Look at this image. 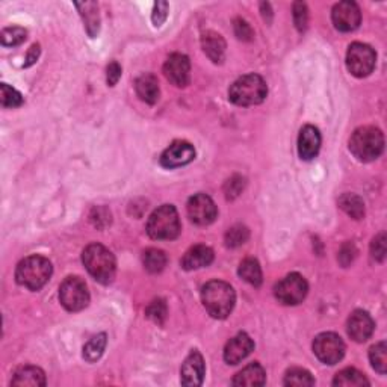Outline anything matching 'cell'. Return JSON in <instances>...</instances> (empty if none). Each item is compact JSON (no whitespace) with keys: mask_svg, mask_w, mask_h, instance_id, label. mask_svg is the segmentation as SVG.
<instances>
[{"mask_svg":"<svg viewBox=\"0 0 387 387\" xmlns=\"http://www.w3.org/2000/svg\"><path fill=\"white\" fill-rule=\"evenodd\" d=\"M201 301L208 313L217 320H224V318L232 313L236 302V294L234 289L221 280H214L203 286L201 289Z\"/></svg>","mask_w":387,"mask_h":387,"instance_id":"6da1fadb","label":"cell"},{"mask_svg":"<svg viewBox=\"0 0 387 387\" xmlns=\"http://www.w3.org/2000/svg\"><path fill=\"white\" fill-rule=\"evenodd\" d=\"M82 262L87 271L98 283L109 285L117 271V261L108 248L100 244H91L82 253Z\"/></svg>","mask_w":387,"mask_h":387,"instance_id":"7a4b0ae2","label":"cell"},{"mask_svg":"<svg viewBox=\"0 0 387 387\" xmlns=\"http://www.w3.org/2000/svg\"><path fill=\"white\" fill-rule=\"evenodd\" d=\"M350 150L360 162H373L384 150V136L380 129L363 126L355 131L350 140Z\"/></svg>","mask_w":387,"mask_h":387,"instance_id":"3957f363","label":"cell"},{"mask_svg":"<svg viewBox=\"0 0 387 387\" xmlns=\"http://www.w3.org/2000/svg\"><path fill=\"white\" fill-rule=\"evenodd\" d=\"M53 268L49 259L43 256H29L19 263L15 278L19 285L27 287L29 291H40L50 280Z\"/></svg>","mask_w":387,"mask_h":387,"instance_id":"277c9868","label":"cell"},{"mask_svg":"<svg viewBox=\"0 0 387 387\" xmlns=\"http://www.w3.org/2000/svg\"><path fill=\"white\" fill-rule=\"evenodd\" d=\"M268 96V87L259 74H245L229 89L230 102L238 106L261 104Z\"/></svg>","mask_w":387,"mask_h":387,"instance_id":"5b68a950","label":"cell"},{"mask_svg":"<svg viewBox=\"0 0 387 387\" xmlns=\"http://www.w3.org/2000/svg\"><path fill=\"white\" fill-rule=\"evenodd\" d=\"M147 233L151 239L171 241L180 233V219L173 204H164L150 215L147 223Z\"/></svg>","mask_w":387,"mask_h":387,"instance_id":"8992f818","label":"cell"},{"mask_svg":"<svg viewBox=\"0 0 387 387\" xmlns=\"http://www.w3.org/2000/svg\"><path fill=\"white\" fill-rule=\"evenodd\" d=\"M59 300L68 312H80L89 305V292L85 280L74 276L67 277L59 287Z\"/></svg>","mask_w":387,"mask_h":387,"instance_id":"52a82bcc","label":"cell"},{"mask_svg":"<svg viewBox=\"0 0 387 387\" xmlns=\"http://www.w3.org/2000/svg\"><path fill=\"white\" fill-rule=\"evenodd\" d=\"M377 53L368 44L353 43L346 52V67L355 78H366L374 71Z\"/></svg>","mask_w":387,"mask_h":387,"instance_id":"ba28073f","label":"cell"},{"mask_svg":"<svg viewBox=\"0 0 387 387\" xmlns=\"http://www.w3.org/2000/svg\"><path fill=\"white\" fill-rule=\"evenodd\" d=\"M309 292V285L306 278L292 272L276 285L274 295L276 298L285 306H297L306 298Z\"/></svg>","mask_w":387,"mask_h":387,"instance_id":"9c48e42d","label":"cell"},{"mask_svg":"<svg viewBox=\"0 0 387 387\" xmlns=\"http://www.w3.org/2000/svg\"><path fill=\"white\" fill-rule=\"evenodd\" d=\"M313 353L325 365H336L345 355V344L336 333H321L313 340Z\"/></svg>","mask_w":387,"mask_h":387,"instance_id":"30bf717a","label":"cell"},{"mask_svg":"<svg viewBox=\"0 0 387 387\" xmlns=\"http://www.w3.org/2000/svg\"><path fill=\"white\" fill-rule=\"evenodd\" d=\"M188 217L197 225H209L217 219L218 209L214 200L206 194H195L188 201Z\"/></svg>","mask_w":387,"mask_h":387,"instance_id":"8fae6325","label":"cell"},{"mask_svg":"<svg viewBox=\"0 0 387 387\" xmlns=\"http://www.w3.org/2000/svg\"><path fill=\"white\" fill-rule=\"evenodd\" d=\"M331 19L333 25L340 32H353V30L359 27L362 21L360 8L355 2H351V0L339 2L333 6Z\"/></svg>","mask_w":387,"mask_h":387,"instance_id":"7c38bea8","label":"cell"},{"mask_svg":"<svg viewBox=\"0 0 387 387\" xmlns=\"http://www.w3.org/2000/svg\"><path fill=\"white\" fill-rule=\"evenodd\" d=\"M195 159V148L188 141H174L161 156V165L166 170L179 168L191 164Z\"/></svg>","mask_w":387,"mask_h":387,"instance_id":"4fadbf2b","label":"cell"},{"mask_svg":"<svg viewBox=\"0 0 387 387\" xmlns=\"http://www.w3.org/2000/svg\"><path fill=\"white\" fill-rule=\"evenodd\" d=\"M164 74L174 87L185 88L191 79V63L188 56L173 53L164 64Z\"/></svg>","mask_w":387,"mask_h":387,"instance_id":"5bb4252c","label":"cell"},{"mask_svg":"<svg viewBox=\"0 0 387 387\" xmlns=\"http://www.w3.org/2000/svg\"><path fill=\"white\" fill-rule=\"evenodd\" d=\"M204 374H206V366H204L203 355L197 350H192L184 362V365H181L180 382L184 386L189 387L201 386Z\"/></svg>","mask_w":387,"mask_h":387,"instance_id":"9a60e30c","label":"cell"},{"mask_svg":"<svg viewBox=\"0 0 387 387\" xmlns=\"http://www.w3.org/2000/svg\"><path fill=\"white\" fill-rule=\"evenodd\" d=\"M348 335L355 342H366V340L373 336L375 324L374 320L371 318L368 312H363V310H355L351 313V316L348 318Z\"/></svg>","mask_w":387,"mask_h":387,"instance_id":"2e32d148","label":"cell"},{"mask_svg":"<svg viewBox=\"0 0 387 387\" xmlns=\"http://www.w3.org/2000/svg\"><path fill=\"white\" fill-rule=\"evenodd\" d=\"M254 350V342L247 333H239L227 342L224 348V360L229 365H238L244 359H247L252 351Z\"/></svg>","mask_w":387,"mask_h":387,"instance_id":"e0dca14e","label":"cell"},{"mask_svg":"<svg viewBox=\"0 0 387 387\" xmlns=\"http://www.w3.org/2000/svg\"><path fill=\"white\" fill-rule=\"evenodd\" d=\"M321 148V133L315 126H305L298 136V155L302 161H312Z\"/></svg>","mask_w":387,"mask_h":387,"instance_id":"ac0fdd59","label":"cell"},{"mask_svg":"<svg viewBox=\"0 0 387 387\" xmlns=\"http://www.w3.org/2000/svg\"><path fill=\"white\" fill-rule=\"evenodd\" d=\"M212 262H214V252H212V248L206 245H195L185 253L184 259H181V267L186 271H194L209 267Z\"/></svg>","mask_w":387,"mask_h":387,"instance_id":"d6986e66","label":"cell"},{"mask_svg":"<svg viewBox=\"0 0 387 387\" xmlns=\"http://www.w3.org/2000/svg\"><path fill=\"white\" fill-rule=\"evenodd\" d=\"M135 89L141 100L148 104H155L159 100V94H161L157 78L155 74H150V73L142 74L138 79H136Z\"/></svg>","mask_w":387,"mask_h":387,"instance_id":"ffe728a7","label":"cell"},{"mask_svg":"<svg viewBox=\"0 0 387 387\" xmlns=\"http://www.w3.org/2000/svg\"><path fill=\"white\" fill-rule=\"evenodd\" d=\"M201 45L206 55L214 60L215 64H221L225 55V41L224 38L217 32H204L201 36Z\"/></svg>","mask_w":387,"mask_h":387,"instance_id":"44dd1931","label":"cell"},{"mask_svg":"<svg viewBox=\"0 0 387 387\" xmlns=\"http://www.w3.org/2000/svg\"><path fill=\"white\" fill-rule=\"evenodd\" d=\"M267 383V373L259 365V363H252L234 375L232 384L233 386H263Z\"/></svg>","mask_w":387,"mask_h":387,"instance_id":"7402d4cb","label":"cell"},{"mask_svg":"<svg viewBox=\"0 0 387 387\" xmlns=\"http://www.w3.org/2000/svg\"><path fill=\"white\" fill-rule=\"evenodd\" d=\"M11 384L12 386H32V387L45 386V374L43 369L36 368V366H21L15 371Z\"/></svg>","mask_w":387,"mask_h":387,"instance_id":"603a6c76","label":"cell"},{"mask_svg":"<svg viewBox=\"0 0 387 387\" xmlns=\"http://www.w3.org/2000/svg\"><path fill=\"white\" fill-rule=\"evenodd\" d=\"M83 23H85V29L91 38H96L100 30V17H98V6L94 2H83V3H76Z\"/></svg>","mask_w":387,"mask_h":387,"instance_id":"cb8c5ba5","label":"cell"},{"mask_svg":"<svg viewBox=\"0 0 387 387\" xmlns=\"http://www.w3.org/2000/svg\"><path fill=\"white\" fill-rule=\"evenodd\" d=\"M333 386L363 387V386H369V382H368V378L360 373V371L354 369V368H346L336 374L335 380H333Z\"/></svg>","mask_w":387,"mask_h":387,"instance_id":"d4e9b609","label":"cell"},{"mask_svg":"<svg viewBox=\"0 0 387 387\" xmlns=\"http://www.w3.org/2000/svg\"><path fill=\"white\" fill-rule=\"evenodd\" d=\"M339 208L354 219H362L365 217V203L355 194H344L339 199Z\"/></svg>","mask_w":387,"mask_h":387,"instance_id":"484cf974","label":"cell"},{"mask_svg":"<svg viewBox=\"0 0 387 387\" xmlns=\"http://www.w3.org/2000/svg\"><path fill=\"white\" fill-rule=\"evenodd\" d=\"M239 276L252 286L259 287L262 285V269L256 259H245L239 265Z\"/></svg>","mask_w":387,"mask_h":387,"instance_id":"4316f807","label":"cell"},{"mask_svg":"<svg viewBox=\"0 0 387 387\" xmlns=\"http://www.w3.org/2000/svg\"><path fill=\"white\" fill-rule=\"evenodd\" d=\"M142 263L144 268L151 272V274H157V272H161L166 267V254L162 250L148 248L147 252H144Z\"/></svg>","mask_w":387,"mask_h":387,"instance_id":"83f0119b","label":"cell"},{"mask_svg":"<svg viewBox=\"0 0 387 387\" xmlns=\"http://www.w3.org/2000/svg\"><path fill=\"white\" fill-rule=\"evenodd\" d=\"M106 344H108V339H106L104 333L94 336L85 346H83V359L89 363L97 362L104 353Z\"/></svg>","mask_w":387,"mask_h":387,"instance_id":"f1b7e54d","label":"cell"},{"mask_svg":"<svg viewBox=\"0 0 387 387\" xmlns=\"http://www.w3.org/2000/svg\"><path fill=\"white\" fill-rule=\"evenodd\" d=\"M283 383L285 386H291V387H306V386H313L315 378L306 369L294 368L287 371Z\"/></svg>","mask_w":387,"mask_h":387,"instance_id":"f546056e","label":"cell"},{"mask_svg":"<svg viewBox=\"0 0 387 387\" xmlns=\"http://www.w3.org/2000/svg\"><path fill=\"white\" fill-rule=\"evenodd\" d=\"M369 360L373 363V368L378 374L384 375L387 373V345L386 342H380L374 345L369 350Z\"/></svg>","mask_w":387,"mask_h":387,"instance_id":"4dcf8cb0","label":"cell"},{"mask_svg":"<svg viewBox=\"0 0 387 387\" xmlns=\"http://www.w3.org/2000/svg\"><path fill=\"white\" fill-rule=\"evenodd\" d=\"M27 38L26 29H23L20 26H11L5 27L0 34V41L5 45V47H14V45H20L21 43H25Z\"/></svg>","mask_w":387,"mask_h":387,"instance_id":"1f68e13d","label":"cell"},{"mask_svg":"<svg viewBox=\"0 0 387 387\" xmlns=\"http://www.w3.org/2000/svg\"><path fill=\"white\" fill-rule=\"evenodd\" d=\"M248 238H250V232H248L247 227L238 224V225H233L232 229L227 230L224 241H225V245L229 248H236L242 244H245Z\"/></svg>","mask_w":387,"mask_h":387,"instance_id":"d6a6232c","label":"cell"},{"mask_svg":"<svg viewBox=\"0 0 387 387\" xmlns=\"http://www.w3.org/2000/svg\"><path fill=\"white\" fill-rule=\"evenodd\" d=\"M0 100H2L3 108H19L23 104V96L8 83H2L0 85Z\"/></svg>","mask_w":387,"mask_h":387,"instance_id":"836d02e7","label":"cell"},{"mask_svg":"<svg viewBox=\"0 0 387 387\" xmlns=\"http://www.w3.org/2000/svg\"><path fill=\"white\" fill-rule=\"evenodd\" d=\"M166 313H168V309H166V302L164 300L151 301V305L146 310L147 318H150L156 324H164L166 320Z\"/></svg>","mask_w":387,"mask_h":387,"instance_id":"e575fe53","label":"cell"},{"mask_svg":"<svg viewBox=\"0 0 387 387\" xmlns=\"http://www.w3.org/2000/svg\"><path fill=\"white\" fill-rule=\"evenodd\" d=\"M307 20H309V11H307L306 3L295 2L294 3V21H295V26H297L300 32L306 30Z\"/></svg>","mask_w":387,"mask_h":387,"instance_id":"d590c367","label":"cell"},{"mask_svg":"<svg viewBox=\"0 0 387 387\" xmlns=\"http://www.w3.org/2000/svg\"><path fill=\"white\" fill-rule=\"evenodd\" d=\"M244 186H245V180L239 177V176H234L232 179L227 180V184L224 186V192H225V197L229 200H233V199H236V197L244 191Z\"/></svg>","mask_w":387,"mask_h":387,"instance_id":"8d00e7d4","label":"cell"},{"mask_svg":"<svg viewBox=\"0 0 387 387\" xmlns=\"http://www.w3.org/2000/svg\"><path fill=\"white\" fill-rule=\"evenodd\" d=\"M371 254H373V259L377 262H383L386 257V233H380L378 236L373 239V244H371Z\"/></svg>","mask_w":387,"mask_h":387,"instance_id":"74e56055","label":"cell"},{"mask_svg":"<svg viewBox=\"0 0 387 387\" xmlns=\"http://www.w3.org/2000/svg\"><path fill=\"white\" fill-rule=\"evenodd\" d=\"M168 10L170 5L166 2H156L153 8V14H151V20H153V25L156 27H161L166 17H168Z\"/></svg>","mask_w":387,"mask_h":387,"instance_id":"f35d334b","label":"cell"},{"mask_svg":"<svg viewBox=\"0 0 387 387\" xmlns=\"http://www.w3.org/2000/svg\"><path fill=\"white\" fill-rule=\"evenodd\" d=\"M234 34H236V36L242 41H252L254 36L252 26H250L248 23L242 19L234 20Z\"/></svg>","mask_w":387,"mask_h":387,"instance_id":"ab89813d","label":"cell"},{"mask_svg":"<svg viewBox=\"0 0 387 387\" xmlns=\"http://www.w3.org/2000/svg\"><path fill=\"white\" fill-rule=\"evenodd\" d=\"M355 254H357V250H355L354 244L351 242H346V244L340 248L339 252V262L342 267H348V265L353 263V261L355 259Z\"/></svg>","mask_w":387,"mask_h":387,"instance_id":"60d3db41","label":"cell"},{"mask_svg":"<svg viewBox=\"0 0 387 387\" xmlns=\"http://www.w3.org/2000/svg\"><path fill=\"white\" fill-rule=\"evenodd\" d=\"M121 65L117 63V60H112V63L106 68V80H108L109 87H115L118 80L121 79Z\"/></svg>","mask_w":387,"mask_h":387,"instance_id":"b9f144b4","label":"cell"},{"mask_svg":"<svg viewBox=\"0 0 387 387\" xmlns=\"http://www.w3.org/2000/svg\"><path fill=\"white\" fill-rule=\"evenodd\" d=\"M91 221L94 223L96 227H100V229H103L102 221H104L106 225L111 224V212L104 208H96L93 210V215H91Z\"/></svg>","mask_w":387,"mask_h":387,"instance_id":"7bdbcfd3","label":"cell"},{"mask_svg":"<svg viewBox=\"0 0 387 387\" xmlns=\"http://www.w3.org/2000/svg\"><path fill=\"white\" fill-rule=\"evenodd\" d=\"M40 53H41V49H40V44H34L32 47L29 49L27 52V56H26V64L25 67H30V65H34L38 58H40Z\"/></svg>","mask_w":387,"mask_h":387,"instance_id":"ee69618b","label":"cell"},{"mask_svg":"<svg viewBox=\"0 0 387 387\" xmlns=\"http://www.w3.org/2000/svg\"><path fill=\"white\" fill-rule=\"evenodd\" d=\"M261 8H262V15H263V19L267 20V23H271V20H272L271 5H269V3H262V5H261Z\"/></svg>","mask_w":387,"mask_h":387,"instance_id":"f6af8a7d","label":"cell"}]
</instances>
